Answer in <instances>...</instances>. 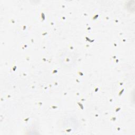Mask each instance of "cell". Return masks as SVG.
<instances>
[{
	"mask_svg": "<svg viewBox=\"0 0 135 135\" xmlns=\"http://www.w3.org/2000/svg\"><path fill=\"white\" fill-rule=\"evenodd\" d=\"M76 57L75 53L70 51L63 52L60 57L61 64L65 67H71L76 62Z\"/></svg>",
	"mask_w": 135,
	"mask_h": 135,
	"instance_id": "obj_1",
	"label": "cell"
}]
</instances>
